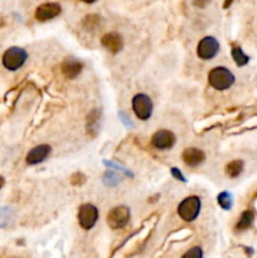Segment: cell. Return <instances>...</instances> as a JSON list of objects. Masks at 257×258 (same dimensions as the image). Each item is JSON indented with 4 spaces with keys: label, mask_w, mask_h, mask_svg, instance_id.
<instances>
[{
    "label": "cell",
    "mask_w": 257,
    "mask_h": 258,
    "mask_svg": "<svg viewBox=\"0 0 257 258\" xmlns=\"http://www.w3.org/2000/svg\"><path fill=\"white\" fill-rule=\"evenodd\" d=\"M200 212V199L198 196L186 198L178 206V214L186 222H192Z\"/></svg>",
    "instance_id": "3957f363"
},
{
    "label": "cell",
    "mask_w": 257,
    "mask_h": 258,
    "mask_svg": "<svg viewBox=\"0 0 257 258\" xmlns=\"http://www.w3.org/2000/svg\"><path fill=\"white\" fill-rule=\"evenodd\" d=\"M61 10L62 9L58 3H44L37 8L34 16L38 22H47V20H51L60 15Z\"/></svg>",
    "instance_id": "ba28073f"
},
{
    "label": "cell",
    "mask_w": 257,
    "mask_h": 258,
    "mask_svg": "<svg viewBox=\"0 0 257 258\" xmlns=\"http://www.w3.org/2000/svg\"><path fill=\"white\" fill-rule=\"evenodd\" d=\"M172 174L174 175V177L177 178V179H181L182 182H186V178H184L183 175H182V173L178 170V169L173 168V169H172Z\"/></svg>",
    "instance_id": "7402d4cb"
},
{
    "label": "cell",
    "mask_w": 257,
    "mask_h": 258,
    "mask_svg": "<svg viewBox=\"0 0 257 258\" xmlns=\"http://www.w3.org/2000/svg\"><path fill=\"white\" fill-rule=\"evenodd\" d=\"M51 152V146L50 145H38V146L33 147L30 150L27 155V163L29 165H36V164L42 163L43 160H46V158L50 155Z\"/></svg>",
    "instance_id": "8fae6325"
},
{
    "label": "cell",
    "mask_w": 257,
    "mask_h": 258,
    "mask_svg": "<svg viewBox=\"0 0 257 258\" xmlns=\"http://www.w3.org/2000/svg\"><path fill=\"white\" fill-rule=\"evenodd\" d=\"M132 110L140 120H148L153 112V102L150 97L144 93L135 96L132 98Z\"/></svg>",
    "instance_id": "5b68a950"
},
{
    "label": "cell",
    "mask_w": 257,
    "mask_h": 258,
    "mask_svg": "<svg viewBox=\"0 0 257 258\" xmlns=\"http://www.w3.org/2000/svg\"><path fill=\"white\" fill-rule=\"evenodd\" d=\"M99 115L100 112H97V110L92 111L90 114V116L87 117V130L92 131L93 129H96V125H97V120H99Z\"/></svg>",
    "instance_id": "ac0fdd59"
},
{
    "label": "cell",
    "mask_w": 257,
    "mask_h": 258,
    "mask_svg": "<svg viewBox=\"0 0 257 258\" xmlns=\"http://www.w3.org/2000/svg\"><path fill=\"white\" fill-rule=\"evenodd\" d=\"M62 73L64 74L66 78H76L81 71H82V63L78 62L77 60H72V58H68V60H64V62L62 63Z\"/></svg>",
    "instance_id": "7c38bea8"
},
{
    "label": "cell",
    "mask_w": 257,
    "mask_h": 258,
    "mask_svg": "<svg viewBox=\"0 0 257 258\" xmlns=\"http://www.w3.org/2000/svg\"><path fill=\"white\" fill-rule=\"evenodd\" d=\"M107 180H110L107 184L116 185L119 183V180H120V177L116 175L114 171H109V173H106V175H105V182H107Z\"/></svg>",
    "instance_id": "ffe728a7"
},
{
    "label": "cell",
    "mask_w": 257,
    "mask_h": 258,
    "mask_svg": "<svg viewBox=\"0 0 257 258\" xmlns=\"http://www.w3.org/2000/svg\"><path fill=\"white\" fill-rule=\"evenodd\" d=\"M208 82L216 90L224 91L232 86L233 82H235V76L232 74V72L228 71L227 68L217 67L209 72Z\"/></svg>",
    "instance_id": "6da1fadb"
},
{
    "label": "cell",
    "mask_w": 257,
    "mask_h": 258,
    "mask_svg": "<svg viewBox=\"0 0 257 258\" xmlns=\"http://www.w3.org/2000/svg\"><path fill=\"white\" fill-rule=\"evenodd\" d=\"M182 258H203V252L199 247H193Z\"/></svg>",
    "instance_id": "d6986e66"
},
{
    "label": "cell",
    "mask_w": 257,
    "mask_h": 258,
    "mask_svg": "<svg viewBox=\"0 0 257 258\" xmlns=\"http://www.w3.org/2000/svg\"><path fill=\"white\" fill-rule=\"evenodd\" d=\"M175 142V136L172 131L169 130H160L156 131L151 137V144L154 147L160 150L170 149Z\"/></svg>",
    "instance_id": "9c48e42d"
},
{
    "label": "cell",
    "mask_w": 257,
    "mask_h": 258,
    "mask_svg": "<svg viewBox=\"0 0 257 258\" xmlns=\"http://www.w3.org/2000/svg\"><path fill=\"white\" fill-rule=\"evenodd\" d=\"M86 182V177L82 173H74L71 178V183L73 185H81Z\"/></svg>",
    "instance_id": "44dd1931"
},
{
    "label": "cell",
    "mask_w": 257,
    "mask_h": 258,
    "mask_svg": "<svg viewBox=\"0 0 257 258\" xmlns=\"http://www.w3.org/2000/svg\"><path fill=\"white\" fill-rule=\"evenodd\" d=\"M232 57H233V60H235L236 64L240 65V67L247 64V63H249V61H250L249 56L245 55L244 51H242L240 47H233V48H232Z\"/></svg>",
    "instance_id": "2e32d148"
},
{
    "label": "cell",
    "mask_w": 257,
    "mask_h": 258,
    "mask_svg": "<svg viewBox=\"0 0 257 258\" xmlns=\"http://www.w3.org/2000/svg\"><path fill=\"white\" fill-rule=\"evenodd\" d=\"M219 43L213 37H205L197 47V55L202 60H212L218 53Z\"/></svg>",
    "instance_id": "52a82bcc"
},
{
    "label": "cell",
    "mask_w": 257,
    "mask_h": 258,
    "mask_svg": "<svg viewBox=\"0 0 257 258\" xmlns=\"http://www.w3.org/2000/svg\"><path fill=\"white\" fill-rule=\"evenodd\" d=\"M242 170H244V163H242L241 160L231 161L230 164L226 165V169H224L226 174H227L230 178L238 177V175L242 173Z\"/></svg>",
    "instance_id": "5bb4252c"
},
{
    "label": "cell",
    "mask_w": 257,
    "mask_h": 258,
    "mask_svg": "<svg viewBox=\"0 0 257 258\" xmlns=\"http://www.w3.org/2000/svg\"><path fill=\"white\" fill-rule=\"evenodd\" d=\"M27 52L19 47H11L4 53L3 64L9 71H17L27 61Z\"/></svg>",
    "instance_id": "7a4b0ae2"
},
{
    "label": "cell",
    "mask_w": 257,
    "mask_h": 258,
    "mask_svg": "<svg viewBox=\"0 0 257 258\" xmlns=\"http://www.w3.org/2000/svg\"><path fill=\"white\" fill-rule=\"evenodd\" d=\"M107 224L112 229H121L130 220V209L126 206H116L106 217Z\"/></svg>",
    "instance_id": "277c9868"
},
{
    "label": "cell",
    "mask_w": 257,
    "mask_h": 258,
    "mask_svg": "<svg viewBox=\"0 0 257 258\" xmlns=\"http://www.w3.org/2000/svg\"><path fill=\"white\" fill-rule=\"evenodd\" d=\"M254 218H255L254 212H252V210H246L244 214L241 215L237 226H236V229H238V231H245V229L250 228L252 222H254Z\"/></svg>",
    "instance_id": "9a60e30c"
},
{
    "label": "cell",
    "mask_w": 257,
    "mask_h": 258,
    "mask_svg": "<svg viewBox=\"0 0 257 258\" xmlns=\"http://www.w3.org/2000/svg\"><path fill=\"white\" fill-rule=\"evenodd\" d=\"M101 43L102 46H104L107 51L111 52V53H119L124 47V39L119 33L111 32L106 33V34L102 37Z\"/></svg>",
    "instance_id": "30bf717a"
},
{
    "label": "cell",
    "mask_w": 257,
    "mask_h": 258,
    "mask_svg": "<svg viewBox=\"0 0 257 258\" xmlns=\"http://www.w3.org/2000/svg\"><path fill=\"white\" fill-rule=\"evenodd\" d=\"M99 219V210L92 204H83L78 210V223L83 229H91Z\"/></svg>",
    "instance_id": "8992f818"
},
{
    "label": "cell",
    "mask_w": 257,
    "mask_h": 258,
    "mask_svg": "<svg viewBox=\"0 0 257 258\" xmlns=\"http://www.w3.org/2000/svg\"><path fill=\"white\" fill-rule=\"evenodd\" d=\"M205 159V155L202 150L195 149V147H189L183 152V161L189 166H197L203 163Z\"/></svg>",
    "instance_id": "4fadbf2b"
},
{
    "label": "cell",
    "mask_w": 257,
    "mask_h": 258,
    "mask_svg": "<svg viewBox=\"0 0 257 258\" xmlns=\"http://www.w3.org/2000/svg\"><path fill=\"white\" fill-rule=\"evenodd\" d=\"M217 199H218V204L223 209L228 210L232 208V195L228 192H222Z\"/></svg>",
    "instance_id": "e0dca14e"
}]
</instances>
